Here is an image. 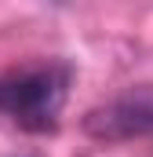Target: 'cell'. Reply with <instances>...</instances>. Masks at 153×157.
Segmentation results:
<instances>
[{
  "mask_svg": "<svg viewBox=\"0 0 153 157\" xmlns=\"http://www.w3.org/2000/svg\"><path fill=\"white\" fill-rule=\"evenodd\" d=\"M66 84L69 73L62 66L0 77V113H7L29 132H47L55 128V117L66 102Z\"/></svg>",
  "mask_w": 153,
  "mask_h": 157,
  "instance_id": "cell-1",
  "label": "cell"
},
{
  "mask_svg": "<svg viewBox=\"0 0 153 157\" xmlns=\"http://www.w3.org/2000/svg\"><path fill=\"white\" fill-rule=\"evenodd\" d=\"M84 132L106 143H128V139L153 135V84L128 88L106 106L91 110L84 117Z\"/></svg>",
  "mask_w": 153,
  "mask_h": 157,
  "instance_id": "cell-2",
  "label": "cell"
}]
</instances>
